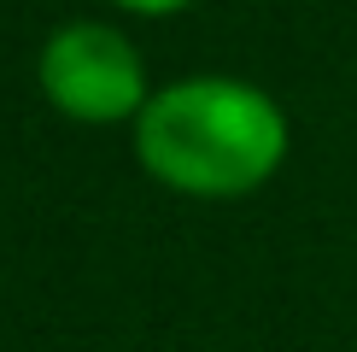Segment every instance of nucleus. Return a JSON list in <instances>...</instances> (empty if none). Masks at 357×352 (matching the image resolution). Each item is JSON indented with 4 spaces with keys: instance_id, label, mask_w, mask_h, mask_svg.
Segmentation results:
<instances>
[{
    "instance_id": "1",
    "label": "nucleus",
    "mask_w": 357,
    "mask_h": 352,
    "mask_svg": "<svg viewBox=\"0 0 357 352\" xmlns=\"http://www.w3.org/2000/svg\"><path fill=\"white\" fill-rule=\"evenodd\" d=\"M135 153L153 176L188 194L258 188L287 153V124L275 100L229 77H193L141 106Z\"/></svg>"
},
{
    "instance_id": "2",
    "label": "nucleus",
    "mask_w": 357,
    "mask_h": 352,
    "mask_svg": "<svg viewBox=\"0 0 357 352\" xmlns=\"http://www.w3.org/2000/svg\"><path fill=\"white\" fill-rule=\"evenodd\" d=\"M41 82L70 117H123L141 106V53L106 24H65L41 53Z\"/></svg>"
},
{
    "instance_id": "3",
    "label": "nucleus",
    "mask_w": 357,
    "mask_h": 352,
    "mask_svg": "<svg viewBox=\"0 0 357 352\" xmlns=\"http://www.w3.org/2000/svg\"><path fill=\"white\" fill-rule=\"evenodd\" d=\"M123 6H141V12H165V6H182V0H123Z\"/></svg>"
}]
</instances>
